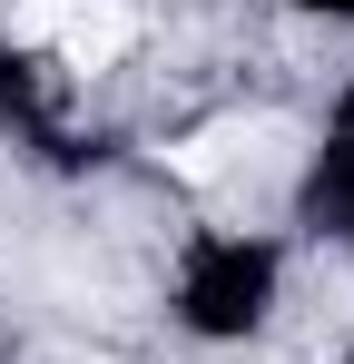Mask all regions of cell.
<instances>
[{
    "mask_svg": "<svg viewBox=\"0 0 354 364\" xmlns=\"http://www.w3.org/2000/svg\"><path fill=\"white\" fill-rule=\"evenodd\" d=\"M50 30H59V0H30V10L10 20V40H30V50H50Z\"/></svg>",
    "mask_w": 354,
    "mask_h": 364,
    "instance_id": "obj_2",
    "label": "cell"
},
{
    "mask_svg": "<svg viewBox=\"0 0 354 364\" xmlns=\"http://www.w3.org/2000/svg\"><path fill=\"white\" fill-rule=\"evenodd\" d=\"M50 50H59L69 69H109V60L138 50V10H128V0H79V10H59Z\"/></svg>",
    "mask_w": 354,
    "mask_h": 364,
    "instance_id": "obj_1",
    "label": "cell"
}]
</instances>
